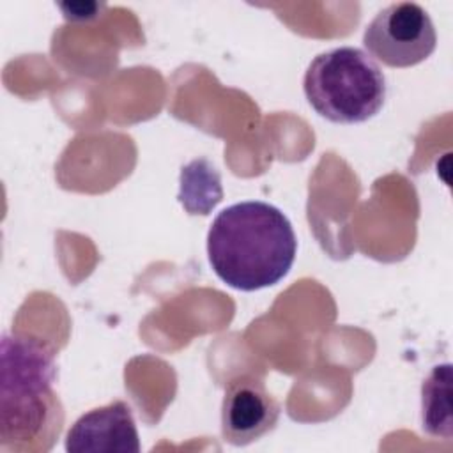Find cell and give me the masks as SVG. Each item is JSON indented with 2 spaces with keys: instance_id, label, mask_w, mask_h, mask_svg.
Segmentation results:
<instances>
[{
  "instance_id": "1",
  "label": "cell",
  "mask_w": 453,
  "mask_h": 453,
  "mask_svg": "<svg viewBox=\"0 0 453 453\" xmlns=\"http://www.w3.org/2000/svg\"><path fill=\"white\" fill-rule=\"evenodd\" d=\"M297 251L288 218L274 205L248 200L228 205L211 223L207 257L216 276L232 288L253 292L283 280Z\"/></svg>"
},
{
  "instance_id": "2",
  "label": "cell",
  "mask_w": 453,
  "mask_h": 453,
  "mask_svg": "<svg viewBox=\"0 0 453 453\" xmlns=\"http://www.w3.org/2000/svg\"><path fill=\"white\" fill-rule=\"evenodd\" d=\"M53 352L37 340H2V446L58 435L62 407L53 391Z\"/></svg>"
},
{
  "instance_id": "3",
  "label": "cell",
  "mask_w": 453,
  "mask_h": 453,
  "mask_svg": "<svg viewBox=\"0 0 453 453\" xmlns=\"http://www.w3.org/2000/svg\"><path fill=\"white\" fill-rule=\"evenodd\" d=\"M310 106L334 124H359L375 117L386 99V78L363 50L343 46L319 53L303 78Z\"/></svg>"
},
{
  "instance_id": "4",
  "label": "cell",
  "mask_w": 453,
  "mask_h": 453,
  "mask_svg": "<svg viewBox=\"0 0 453 453\" xmlns=\"http://www.w3.org/2000/svg\"><path fill=\"white\" fill-rule=\"evenodd\" d=\"M363 44L370 57L389 67H412L434 53L437 34L421 5L398 2L379 11L366 25Z\"/></svg>"
},
{
  "instance_id": "5",
  "label": "cell",
  "mask_w": 453,
  "mask_h": 453,
  "mask_svg": "<svg viewBox=\"0 0 453 453\" xmlns=\"http://www.w3.org/2000/svg\"><path fill=\"white\" fill-rule=\"evenodd\" d=\"M280 403L255 375H237L225 388L221 435L234 446H246L269 434L280 419Z\"/></svg>"
},
{
  "instance_id": "6",
  "label": "cell",
  "mask_w": 453,
  "mask_h": 453,
  "mask_svg": "<svg viewBox=\"0 0 453 453\" xmlns=\"http://www.w3.org/2000/svg\"><path fill=\"white\" fill-rule=\"evenodd\" d=\"M69 453H138L140 437L131 407L111 402L80 416L65 435Z\"/></svg>"
},
{
  "instance_id": "7",
  "label": "cell",
  "mask_w": 453,
  "mask_h": 453,
  "mask_svg": "<svg viewBox=\"0 0 453 453\" xmlns=\"http://www.w3.org/2000/svg\"><path fill=\"white\" fill-rule=\"evenodd\" d=\"M421 423L434 437L451 439V365H435L421 386Z\"/></svg>"
},
{
  "instance_id": "8",
  "label": "cell",
  "mask_w": 453,
  "mask_h": 453,
  "mask_svg": "<svg viewBox=\"0 0 453 453\" xmlns=\"http://www.w3.org/2000/svg\"><path fill=\"white\" fill-rule=\"evenodd\" d=\"M58 9L64 12L67 21H88L96 19L104 9L103 4L97 2H76V4H58Z\"/></svg>"
}]
</instances>
